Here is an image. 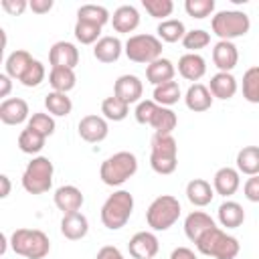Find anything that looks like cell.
<instances>
[{
  "label": "cell",
  "instance_id": "f907efd6",
  "mask_svg": "<svg viewBox=\"0 0 259 259\" xmlns=\"http://www.w3.org/2000/svg\"><path fill=\"white\" fill-rule=\"evenodd\" d=\"M170 259H198V257H196L194 251L188 249V247H176V249L170 253Z\"/></svg>",
  "mask_w": 259,
  "mask_h": 259
},
{
  "label": "cell",
  "instance_id": "e575fe53",
  "mask_svg": "<svg viewBox=\"0 0 259 259\" xmlns=\"http://www.w3.org/2000/svg\"><path fill=\"white\" fill-rule=\"evenodd\" d=\"M101 113H103V117L109 119V121H121V119L127 117L130 105H127L125 101H121L119 97L111 95V97H105V99L101 101Z\"/></svg>",
  "mask_w": 259,
  "mask_h": 259
},
{
  "label": "cell",
  "instance_id": "74e56055",
  "mask_svg": "<svg viewBox=\"0 0 259 259\" xmlns=\"http://www.w3.org/2000/svg\"><path fill=\"white\" fill-rule=\"evenodd\" d=\"M45 142H47V138L40 136V134H36L30 127H24L20 132V136H18V148L24 154H38L45 148Z\"/></svg>",
  "mask_w": 259,
  "mask_h": 259
},
{
  "label": "cell",
  "instance_id": "7a4b0ae2",
  "mask_svg": "<svg viewBox=\"0 0 259 259\" xmlns=\"http://www.w3.org/2000/svg\"><path fill=\"white\" fill-rule=\"evenodd\" d=\"M10 247L26 259H45L51 251V241L40 229H16L10 235Z\"/></svg>",
  "mask_w": 259,
  "mask_h": 259
},
{
  "label": "cell",
  "instance_id": "d6a6232c",
  "mask_svg": "<svg viewBox=\"0 0 259 259\" xmlns=\"http://www.w3.org/2000/svg\"><path fill=\"white\" fill-rule=\"evenodd\" d=\"M156 32H158V38H160L162 42H178V40L184 38L186 26H184V22L178 20V18H168V20H162V22L158 24Z\"/></svg>",
  "mask_w": 259,
  "mask_h": 259
},
{
  "label": "cell",
  "instance_id": "7c38bea8",
  "mask_svg": "<svg viewBox=\"0 0 259 259\" xmlns=\"http://www.w3.org/2000/svg\"><path fill=\"white\" fill-rule=\"evenodd\" d=\"M142 93H144V83L140 81L138 75H119L115 79V85H113V95L119 97L121 101H125L127 105L130 103H140L142 101Z\"/></svg>",
  "mask_w": 259,
  "mask_h": 259
},
{
  "label": "cell",
  "instance_id": "484cf974",
  "mask_svg": "<svg viewBox=\"0 0 259 259\" xmlns=\"http://www.w3.org/2000/svg\"><path fill=\"white\" fill-rule=\"evenodd\" d=\"M212 196H214V188L204 178H192L186 184V198L194 206H206V204H210L212 202Z\"/></svg>",
  "mask_w": 259,
  "mask_h": 259
},
{
  "label": "cell",
  "instance_id": "2e32d148",
  "mask_svg": "<svg viewBox=\"0 0 259 259\" xmlns=\"http://www.w3.org/2000/svg\"><path fill=\"white\" fill-rule=\"evenodd\" d=\"M241 186V172L231 166H223L212 176V188L221 196H233Z\"/></svg>",
  "mask_w": 259,
  "mask_h": 259
},
{
  "label": "cell",
  "instance_id": "d4e9b609",
  "mask_svg": "<svg viewBox=\"0 0 259 259\" xmlns=\"http://www.w3.org/2000/svg\"><path fill=\"white\" fill-rule=\"evenodd\" d=\"M174 75H176V67L166 57H160V59H156L154 63H150L146 67V79L154 87H158L162 83H168V81H174Z\"/></svg>",
  "mask_w": 259,
  "mask_h": 259
},
{
  "label": "cell",
  "instance_id": "f5cc1de1",
  "mask_svg": "<svg viewBox=\"0 0 259 259\" xmlns=\"http://www.w3.org/2000/svg\"><path fill=\"white\" fill-rule=\"evenodd\" d=\"M0 184H2L0 196H2V198H6V196L10 194V178H8L6 174H2V176H0Z\"/></svg>",
  "mask_w": 259,
  "mask_h": 259
},
{
  "label": "cell",
  "instance_id": "83f0119b",
  "mask_svg": "<svg viewBox=\"0 0 259 259\" xmlns=\"http://www.w3.org/2000/svg\"><path fill=\"white\" fill-rule=\"evenodd\" d=\"M217 217H219V223H221L223 227H227V229H237V227H241L243 221H245V210H243V206H241L239 202H235V200H225V202H221V206H219V210H217Z\"/></svg>",
  "mask_w": 259,
  "mask_h": 259
},
{
  "label": "cell",
  "instance_id": "5bb4252c",
  "mask_svg": "<svg viewBox=\"0 0 259 259\" xmlns=\"http://www.w3.org/2000/svg\"><path fill=\"white\" fill-rule=\"evenodd\" d=\"M0 119L6 125H18L26 119H30L28 103L20 97H8L0 103Z\"/></svg>",
  "mask_w": 259,
  "mask_h": 259
},
{
  "label": "cell",
  "instance_id": "f1b7e54d",
  "mask_svg": "<svg viewBox=\"0 0 259 259\" xmlns=\"http://www.w3.org/2000/svg\"><path fill=\"white\" fill-rule=\"evenodd\" d=\"M237 170L245 176L259 174V146H245L237 152Z\"/></svg>",
  "mask_w": 259,
  "mask_h": 259
},
{
  "label": "cell",
  "instance_id": "ab89813d",
  "mask_svg": "<svg viewBox=\"0 0 259 259\" xmlns=\"http://www.w3.org/2000/svg\"><path fill=\"white\" fill-rule=\"evenodd\" d=\"M26 127L34 130L36 134L49 138L55 134V117L51 113H42V111H36L30 115V119L26 121Z\"/></svg>",
  "mask_w": 259,
  "mask_h": 259
},
{
  "label": "cell",
  "instance_id": "c3c4849f",
  "mask_svg": "<svg viewBox=\"0 0 259 259\" xmlns=\"http://www.w3.org/2000/svg\"><path fill=\"white\" fill-rule=\"evenodd\" d=\"M95 259H125V257H123V253H121L117 247H113V245H105V247H101V249L97 251Z\"/></svg>",
  "mask_w": 259,
  "mask_h": 259
},
{
  "label": "cell",
  "instance_id": "cb8c5ba5",
  "mask_svg": "<svg viewBox=\"0 0 259 259\" xmlns=\"http://www.w3.org/2000/svg\"><path fill=\"white\" fill-rule=\"evenodd\" d=\"M212 99H214V97L210 95L208 87L202 85V83H192V85L186 89V95H184L186 107H188L190 111H194V113H200V111L210 109Z\"/></svg>",
  "mask_w": 259,
  "mask_h": 259
},
{
  "label": "cell",
  "instance_id": "7402d4cb",
  "mask_svg": "<svg viewBox=\"0 0 259 259\" xmlns=\"http://www.w3.org/2000/svg\"><path fill=\"white\" fill-rule=\"evenodd\" d=\"M237 89H239V87H237V79L233 77V73H223V71H219V73H214V75L210 77V81H208V91H210V95H212L214 99L227 101V99L235 97Z\"/></svg>",
  "mask_w": 259,
  "mask_h": 259
},
{
  "label": "cell",
  "instance_id": "277c9868",
  "mask_svg": "<svg viewBox=\"0 0 259 259\" xmlns=\"http://www.w3.org/2000/svg\"><path fill=\"white\" fill-rule=\"evenodd\" d=\"M134 212V196L127 190H115L109 194L101 206V223L109 231H119L125 227Z\"/></svg>",
  "mask_w": 259,
  "mask_h": 259
},
{
  "label": "cell",
  "instance_id": "8992f818",
  "mask_svg": "<svg viewBox=\"0 0 259 259\" xmlns=\"http://www.w3.org/2000/svg\"><path fill=\"white\" fill-rule=\"evenodd\" d=\"M180 202L172 194H160L156 196L148 210H146V223L152 231H168L178 219H180Z\"/></svg>",
  "mask_w": 259,
  "mask_h": 259
},
{
  "label": "cell",
  "instance_id": "ee69618b",
  "mask_svg": "<svg viewBox=\"0 0 259 259\" xmlns=\"http://www.w3.org/2000/svg\"><path fill=\"white\" fill-rule=\"evenodd\" d=\"M45 75H47V69H45V65H42L40 61H36V59H34V61L28 65L26 73L22 75L20 83H22L24 87H38V85L45 81Z\"/></svg>",
  "mask_w": 259,
  "mask_h": 259
},
{
  "label": "cell",
  "instance_id": "4316f807",
  "mask_svg": "<svg viewBox=\"0 0 259 259\" xmlns=\"http://www.w3.org/2000/svg\"><path fill=\"white\" fill-rule=\"evenodd\" d=\"M34 59L30 57V53L28 51H24V49H18V51H12L8 57H6V63H4V73L10 77V79H16V81H20L22 79V75L26 73V69H28V65L32 63Z\"/></svg>",
  "mask_w": 259,
  "mask_h": 259
},
{
  "label": "cell",
  "instance_id": "30bf717a",
  "mask_svg": "<svg viewBox=\"0 0 259 259\" xmlns=\"http://www.w3.org/2000/svg\"><path fill=\"white\" fill-rule=\"evenodd\" d=\"M77 132L79 136L89 142V144H99L107 138L109 134V125H107V119L103 115H95V113H89L85 117L79 119V125H77Z\"/></svg>",
  "mask_w": 259,
  "mask_h": 259
},
{
  "label": "cell",
  "instance_id": "836d02e7",
  "mask_svg": "<svg viewBox=\"0 0 259 259\" xmlns=\"http://www.w3.org/2000/svg\"><path fill=\"white\" fill-rule=\"evenodd\" d=\"M45 107L51 115H57V117H65L71 113L73 109V101L71 97H67V93H59V91H51L47 93L45 97Z\"/></svg>",
  "mask_w": 259,
  "mask_h": 259
},
{
  "label": "cell",
  "instance_id": "f6af8a7d",
  "mask_svg": "<svg viewBox=\"0 0 259 259\" xmlns=\"http://www.w3.org/2000/svg\"><path fill=\"white\" fill-rule=\"evenodd\" d=\"M156 109H158V103H156L154 99H142V101L136 105V111H134L136 121L142 123V125H150V121H152Z\"/></svg>",
  "mask_w": 259,
  "mask_h": 259
},
{
  "label": "cell",
  "instance_id": "7dc6e473",
  "mask_svg": "<svg viewBox=\"0 0 259 259\" xmlns=\"http://www.w3.org/2000/svg\"><path fill=\"white\" fill-rule=\"evenodd\" d=\"M2 8H4L8 14L18 16V14H22V12L28 8V2H26V0H2Z\"/></svg>",
  "mask_w": 259,
  "mask_h": 259
},
{
  "label": "cell",
  "instance_id": "9c48e42d",
  "mask_svg": "<svg viewBox=\"0 0 259 259\" xmlns=\"http://www.w3.org/2000/svg\"><path fill=\"white\" fill-rule=\"evenodd\" d=\"M123 53L134 63H154L162 57V40L156 34H132L125 45Z\"/></svg>",
  "mask_w": 259,
  "mask_h": 259
},
{
  "label": "cell",
  "instance_id": "4fadbf2b",
  "mask_svg": "<svg viewBox=\"0 0 259 259\" xmlns=\"http://www.w3.org/2000/svg\"><path fill=\"white\" fill-rule=\"evenodd\" d=\"M55 206L63 212V214H69V212H79L83 202H85V196L83 192L73 186V184H65V186H59L55 190Z\"/></svg>",
  "mask_w": 259,
  "mask_h": 259
},
{
  "label": "cell",
  "instance_id": "4dcf8cb0",
  "mask_svg": "<svg viewBox=\"0 0 259 259\" xmlns=\"http://www.w3.org/2000/svg\"><path fill=\"white\" fill-rule=\"evenodd\" d=\"M150 125L154 127V134H164V136H168V134H172V132L176 130L178 117H176V113H174L170 107L158 105V109H156V113H154Z\"/></svg>",
  "mask_w": 259,
  "mask_h": 259
},
{
  "label": "cell",
  "instance_id": "9a60e30c",
  "mask_svg": "<svg viewBox=\"0 0 259 259\" xmlns=\"http://www.w3.org/2000/svg\"><path fill=\"white\" fill-rule=\"evenodd\" d=\"M49 63H51V67L75 69L79 63V49L69 40H59L49 51Z\"/></svg>",
  "mask_w": 259,
  "mask_h": 259
},
{
  "label": "cell",
  "instance_id": "8d00e7d4",
  "mask_svg": "<svg viewBox=\"0 0 259 259\" xmlns=\"http://www.w3.org/2000/svg\"><path fill=\"white\" fill-rule=\"evenodd\" d=\"M243 97L249 103H259V65L249 67L243 73V85H241Z\"/></svg>",
  "mask_w": 259,
  "mask_h": 259
},
{
  "label": "cell",
  "instance_id": "44dd1931",
  "mask_svg": "<svg viewBox=\"0 0 259 259\" xmlns=\"http://www.w3.org/2000/svg\"><path fill=\"white\" fill-rule=\"evenodd\" d=\"M178 73L186 81H198L206 73V61L198 53H186L178 59Z\"/></svg>",
  "mask_w": 259,
  "mask_h": 259
},
{
  "label": "cell",
  "instance_id": "e0dca14e",
  "mask_svg": "<svg viewBox=\"0 0 259 259\" xmlns=\"http://www.w3.org/2000/svg\"><path fill=\"white\" fill-rule=\"evenodd\" d=\"M212 63L219 71L231 73L239 63V51L233 40H219L212 47Z\"/></svg>",
  "mask_w": 259,
  "mask_h": 259
},
{
  "label": "cell",
  "instance_id": "bcb514c9",
  "mask_svg": "<svg viewBox=\"0 0 259 259\" xmlns=\"http://www.w3.org/2000/svg\"><path fill=\"white\" fill-rule=\"evenodd\" d=\"M243 194L249 202H259V174L249 176L243 184Z\"/></svg>",
  "mask_w": 259,
  "mask_h": 259
},
{
  "label": "cell",
  "instance_id": "603a6c76",
  "mask_svg": "<svg viewBox=\"0 0 259 259\" xmlns=\"http://www.w3.org/2000/svg\"><path fill=\"white\" fill-rule=\"evenodd\" d=\"M123 53V42L117 36H101L93 45V57L99 63H115Z\"/></svg>",
  "mask_w": 259,
  "mask_h": 259
},
{
  "label": "cell",
  "instance_id": "6da1fadb",
  "mask_svg": "<svg viewBox=\"0 0 259 259\" xmlns=\"http://www.w3.org/2000/svg\"><path fill=\"white\" fill-rule=\"evenodd\" d=\"M138 172V158L132 152H115L113 156L105 158L99 168V178L107 186H121Z\"/></svg>",
  "mask_w": 259,
  "mask_h": 259
},
{
  "label": "cell",
  "instance_id": "ffe728a7",
  "mask_svg": "<svg viewBox=\"0 0 259 259\" xmlns=\"http://www.w3.org/2000/svg\"><path fill=\"white\" fill-rule=\"evenodd\" d=\"M61 233L69 241H79L89 233V221L83 212H69L61 219Z\"/></svg>",
  "mask_w": 259,
  "mask_h": 259
},
{
  "label": "cell",
  "instance_id": "7bdbcfd3",
  "mask_svg": "<svg viewBox=\"0 0 259 259\" xmlns=\"http://www.w3.org/2000/svg\"><path fill=\"white\" fill-rule=\"evenodd\" d=\"M184 10H186L188 16H192L196 20H202V18H206L214 12V0H186Z\"/></svg>",
  "mask_w": 259,
  "mask_h": 259
},
{
  "label": "cell",
  "instance_id": "1f68e13d",
  "mask_svg": "<svg viewBox=\"0 0 259 259\" xmlns=\"http://www.w3.org/2000/svg\"><path fill=\"white\" fill-rule=\"evenodd\" d=\"M77 20H83V22H91V24H97L103 28V24L111 22V14L105 6H99V4H83L79 10H77Z\"/></svg>",
  "mask_w": 259,
  "mask_h": 259
},
{
  "label": "cell",
  "instance_id": "816d5d0a",
  "mask_svg": "<svg viewBox=\"0 0 259 259\" xmlns=\"http://www.w3.org/2000/svg\"><path fill=\"white\" fill-rule=\"evenodd\" d=\"M0 85H2V89H0V97L8 99L10 89H12V79H10L6 73H2V75H0Z\"/></svg>",
  "mask_w": 259,
  "mask_h": 259
},
{
  "label": "cell",
  "instance_id": "5b68a950",
  "mask_svg": "<svg viewBox=\"0 0 259 259\" xmlns=\"http://www.w3.org/2000/svg\"><path fill=\"white\" fill-rule=\"evenodd\" d=\"M150 166L156 174L168 176L178 166V144L172 134H154L152 138V152H150Z\"/></svg>",
  "mask_w": 259,
  "mask_h": 259
},
{
  "label": "cell",
  "instance_id": "52a82bcc",
  "mask_svg": "<svg viewBox=\"0 0 259 259\" xmlns=\"http://www.w3.org/2000/svg\"><path fill=\"white\" fill-rule=\"evenodd\" d=\"M53 174H55L53 162L47 156H34L22 172V188L28 194L49 192L53 186Z\"/></svg>",
  "mask_w": 259,
  "mask_h": 259
},
{
  "label": "cell",
  "instance_id": "b9f144b4",
  "mask_svg": "<svg viewBox=\"0 0 259 259\" xmlns=\"http://www.w3.org/2000/svg\"><path fill=\"white\" fill-rule=\"evenodd\" d=\"M142 6L152 18H162V20H168V16L174 10L172 0H142Z\"/></svg>",
  "mask_w": 259,
  "mask_h": 259
},
{
  "label": "cell",
  "instance_id": "d590c367",
  "mask_svg": "<svg viewBox=\"0 0 259 259\" xmlns=\"http://www.w3.org/2000/svg\"><path fill=\"white\" fill-rule=\"evenodd\" d=\"M180 97H182V93H180V85L176 81H168V83L154 87V101L162 107H170V105L178 103Z\"/></svg>",
  "mask_w": 259,
  "mask_h": 259
},
{
  "label": "cell",
  "instance_id": "f35d334b",
  "mask_svg": "<svg viewBox=\"0 0 259 259\" xmlns=\"http://www.w3.org/2000/svg\"><path fill=\"white\" fill-rule=\"evenodd\" d=\"M73 34H75V38L81 45H95L101 38V26L91 24V22L77 20L75 22V28H73Z\"/></svg>",
  "mask_w": 259,
  "mask_h": 259
},
{
  "label": "cell",
  "instance_id": "60d3db41",
  "mask_svg": "<svg viewBox=\"0 0 259 259\" xmlns=\"http://www.w3.org/2000/svg\"><path fill=\"white\" fill-rule=\"evenodd\" d=\"M210 42V34L202 28H192V30H186L184 38H182V45L188 53H198L200 49L208 47Z\"/></svg>",
  "mask_w": 259,
  "mask_h": 259
},
{
  "label": "cell",
  "instance_id": "3957f363",
  "mask_svg": "<svg viewBox=\"0 0 259 259\" xmlns=\"http://www.w3.org/2000/svg\"><path fill=\"white\" fill-rule=\"evenodd\" d=\"M194 245L202 255L214 257V259H235L239 255V251H241L239 241L233 235H227L219 227L208 229Z\"/></svg>",
  "mask_w": 259,
  "mask_h": 259
},
{
  "label": "cell",
  "instance_id": "8fae6325",
  "mask_svg": "<svg viewBox=\"0 0 259 259\" xmlns=\"http://www.w3.org/2000/svg\"><path fill=\"white\" fill-rule=\"evenodd\" d=\"M127 249L134 259H152L160 251V241L152 231H140L130 239Z\"/></svg>",
  "mask_w": 259,
  "mask_h": 259
},
{
  "label": "cell",
  "instance_id": "681fc988",
  "mask_svg": "<svg viewBox=\"0 0 259 259\" xmlns=\"http://www.w3.org/2000/svg\"><path fill=\"white\" fill-rule=\"evenodd\" d=\"M28 8L32 12H36V14H47L53 8V0H30Z\"/></svg>",
  "mask_w": 259,
  "mask_h": 259
},
{
  "label": "cell",
  "instance_id": "ac0fdd59",
  "mask_svg": "<svg viewBox=\"0 0 259 259\" xmlns=\"http://www.w3.org/2000/svg\"><path fill=\"white\" fill-rule=\"evenodd\" d=\"M217 227L212 217L202 212V210H192L186 219H184V235L188 237L190 243H196L208 229Z\"/></svg>",
  "mask_w": 259,
  "mask_h": 259
},
{
  "label": "cell",
  "instance_id": "f546056e",
  "mask_svg": "<svg viewBox=\"0 0 259 259\" xmlns=\"http://www.w3.org/2000/svg\"><path fill=\"white\" fill-rule=\"evenodd\" d=\"M49 83H51L53 91L69 93V91L75 87V83H77L75 69H67V67H51Z\"/></svg>",
  "mask_w": 259,
  "mask_h": 259
},
{
  "label": "cell",
  "instance_id": "d6986e66",
  "mask_svg": "<svg viewBox=\"0 0 259 259\" xmlns=\"http://www.w3.org/2000/svg\"><path fill=\"white\" fill-rule=\"evenodd\" d=\"M140 24V12L136 6L132 4H123V6H117L113 10V16H111V26L115 32H134Z\"/></svg>",
  "mask_w": 259,
  "mask_h": 259
},
{
  "label": "cell",
  "instance_id": "ba28073f",
  "mask_svg": "<svg viewBox=\"0 0 259 259\" xmlns=\"http://www.w3.org/2000/svg\"><path fill=\"white\" fill-rule=\"evenodd\" d=\"M210 28L221 40H233L249 32L251 18L243 10H221L212 16Z\"/></svg>",
  "mask_w": 259,
  "mask_h": 259
}]
</instances>
